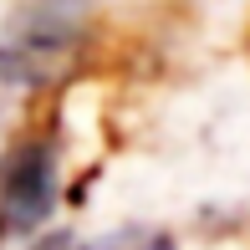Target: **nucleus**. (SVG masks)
Segmentation results:
<instances>
[{
	"mask_svg": "<svg viewBox=\"0 0 250 250\" xmlns=\"http://www.w3.org/2000/svg\"><path fill=\"white\" fill-rule=\"evenodd\" d=\"M56 209V143L26 138L0 168V240H26Z\"/></svg>",
	"mask_w": 250,
	"mask_h": 250,
	"instance_id": "obj_1",
	"label": "nucleus"
},
{
	"mask_svg": "<svg viewBox=\"0 0 250 250\" xmlns=\"http://www.w3.org/2000/svg\"><path fill=\"white\" fill-rule=\"evenodd\" d=\"M77 46H82V36L62 16H26L0 31V82L10 87L62 82L77 62Z\"/></svg>",
	"mask_w": 250,
	"mask_h": 250,
	"instance_id": "obj_2",
	"label": "nucleus"
},
{
	"mask_svg": "<svg viewBox=\"0 0 250 250\" xmlns=\"http://www.w3.org/2000/svg\"><path fill=\"white\" fill-rule=\"evenodd\" d=\"M92 250H174L164 240V235H107L102 245H92Z\"/></svg>",
	"mask_w": 250,
	"mask_h": 250,
	"instance_id": "obj_3",
	"label": "nucleus"
},
{
	"mask_svg": "<svg viewBox=\"0 0 250 250\" xmlns=\"http://www.w3.org/2000/svg\"><path fill=\"white\" fill-rule=\"evenodd\" d=\"M31 250H72V240H66V235H46V240H36Z\"/></svg>",
	"mask_w": 250,
	"mask_h": 250,
	"instance_id": "obj_4",
	"label": "nucleus"
}]
</instances>
